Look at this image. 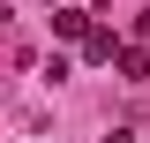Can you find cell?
Returning a JSON list of instances; mask_svg holds the SVG:
<instances>
[{"label": "cell", "instance_id": "cell-1", "mask_svg": "<svg viewBox=\"0 0 150 143\" xmlns=\"http://www.w3.org/2000/svg\"><path fill=\"white\" fill-rule=\"evenodd\" d=\"M112 68L120 83H150V45H112Z\"/></svg>", "mask_w": 150, "mask_h": 143}, {"label": "cell", "instance_id": "cell-2", "mask_svg": "<svg viewBox=\"0 0 150 143\" xmlns=\"http://www.w3.org/2000/svg\"><path fill=\"white\" fill-rule=\"evenodd\" d=\"M53 38H90V8H53Z\"/></svg>", "mask_w": 150, "mask_h": 143}, {"label": "cell", "instance_id": "cell-3", "mask_svg": "<svg viewBox=\"0 0 150 143\" xmlns=\"http://www.w3.org/2000/svg\"><path fill=\"white\" fill-rule=\"evenodd\" d=\"M135 45H150V8H143V15H135Z\"/></svg>", "mask_w": 150, "mask_h": 143}, {"label": "cell", "instance_id": "cell-4", "mask_svg": "<svg viewBox=\"0 0 150 143\" xmlns=\"http://www.w3.org/2000/svg\"><path fill=\"white\" fill-rule=\"evenodd\" d=\"M105 143H143V136H135V128H112V136H105Z\"/></svg>", "mask_w": 150, "mask_h": 143}, {"label": "cell", "instance_id": "cell-5", "mask_svg": "<svg viewBox=\"0 0 150 143\" xmlns=\"http://www.w3.org/2000/svg\"><path fill=\"white\" fill-rule=\"evenodd\" d=\"M0 15H8V8H0Z\"/></svg>", "mask_w": 150, "mask_h": 143}]
</instances>
